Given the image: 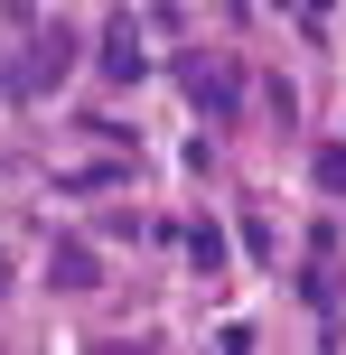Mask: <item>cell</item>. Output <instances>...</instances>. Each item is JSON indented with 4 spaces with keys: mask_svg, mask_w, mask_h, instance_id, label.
<instances>
[{
    "mask_svg": "<svg viewBox=\"0 0 346 355\" xmlns=\"http://www.w3.org/2000/svg\"><path fill=\"white\" fill-rule=\"evenodd\" d=\"M112 178H122V168H66V178H56V187H66V196H103Z\"/></svg>",
    "mask_w": 346,
    "mask_h": 355,
    "instance_id": "cell-7",
    "label": "cell"
},
{
    "mask_svg": "<svg viewBox=\"0 0 346 355\" xmlns=\"http://www.w3.org/2000/svg\"><path fill=\"white\" fill-rule=\"evenodd\" d=\"M103 75H112V85H141V75H150L141 19H103Z\"/></svg>",
    "mask_w": 346,
    "mask_h": 355,
    "instance_id": "cell-3",
    "label": "cell"
},
{
    "mask_svg": "<svg viewBox=\"0 0 346 355\" xmlns=\"http://www.w3.org/2000/svg\"><path fill=\"white\" fill-rule=\"evenodd\" d=\"M66 66H75V28H56V19H47V28H28V47H19V66L0 75V94H10V103H37Z\"/></svg>",
    "mask_w": 346,
    "mask_h": 355,
    "instance_id": "cell-2",
    "label": "cell"
},
{
    "mask_svg": "<svg viewBox=\"0 0 346 355\" xmlns=\"http://www.w3.org/2000/svg\"><path fill=\"white\" fill-rule=\"evenodd\" d=\"M328 10H337V0H300V19H309V28H318V19H328Z\"/></svg>",
    "mask_w": 346,
    "mask_h": 355,
    "instance_id": "cell-9",
    "label": "cell"
},
{
    "mask_svg": "<svg viewBox=\"0 0 346 355\" xmlns=\"http://www.w3.org/2000/svg\"><path fill=\"white\" fill-rule=\"evenodd\" d=\"M253 103H262V112H272V122H300V103H291V85H281V75H272V85H262V94H253Z\"/></svg>",
    "mask_w": 346,
    "mask_h": 355,
    "instance_id": "cell-8",
    "label": "cell"
},
{
    "mask_svg": "<svg viewBox=\"0 0 346 355\" xmlns=\"http://www.w3.org/2000/svg\"><path fill=\"white\" fill-rule=\"evenodd\" d=\"M56 281H66V290H94V243H56Z\"/></svg>",
    "mask_w": 346,
    "mask_h": 355,
    "instance_id": "cell-5",
    "label": "cell"
},
{
    "mask_svg": "<svg viewBox=\"0 0 346 355\" xmlns=\"http://www.w3.org/2000/svg\"><path fill=\"white\" fill-rule=\"evenodd\" d=\"M309 178H318V187H328V196H346V141H318V159H309Z\"/></svg>",
    "mask_w": 346,
    "mask_h": 355,
    "instance_id": "cell-6",
    "label": "cell"
},
{
    "mask_svg": "<svg viewBox=\"0 0 346 355\" xmlns=\"http://www.w3.org/2000/svg\"><path fill=\"white\" fill-rule=\"evenodd\" d=\"M178 252H187V271H197V281H206V271H225V225H216V215L178 225Z\"/></svg>",
    "mask_w": 346,
    "mask_h": 355,
    "instance_id": "cell-4",
    "label": "cell"
},
{
    "mask_svg": "<svg viewBox=\"0 0 346 355\" xmlns=\"http://www.w3.org/2000/svg\"><path fill=\"white\" fill-rule=\"evenodd\" d=\"M168 75H178V94L206 112V122H234V112H243V94H253V85H243V66H234V56H216V47H187Z\"/></svg>",
    "mask_w": 346,
    "mask_h": 355,
    "instance_id": "cell-1",
    "label": "cell"
}]
</instances>
